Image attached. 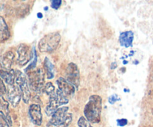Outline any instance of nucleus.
I'll return each mask as SVG.
<instances>
[{"instance_id":"f257e3e1","label":"nucleus","mask_w":153,"mask_h":127,"mask_svg":"<svg viewBox=\"0 0 153 127\" xmlns=\"http://www.w3.org/2000/svg\"><path fill=\"white\" fill-rule=\"evenodd\" d=\"M102 111V98L98 95L90 97L84 110L85 119L89 123H97L100 121Z\"/></svg>"},{"instance_id":"f03ea898","label":"nucleus","mask_w":153,"mask_h":127,"mask_svg":"<svg viewBox=\"0 0 153 127\" xmlns=\"http://www.w3.org/2000/svg\"><path fill=\"white\" fill-rule=\"evenodd\" d=\"M69 108L67 106L58 108L53 114L52 118L48 123V127H68L72 122L73 116L71 113H68Z\"/></svg>"},{"instance_id":"7ed1b4c3","label":"nucleus","mask_w":153,"mask_h":127,"mask_svg":"<svg viewBox=\"0 0 153 127\" xmlns=\"http://www.w3.org/2000/svg\"><path fill=\"white\" fill-rule=\"evenodd\" d=\"M60 41L61 35L59 33H49L40 39L38 43V49L42 52H51L58 47Z\"/></svg>"},{"instance_id":"20e7f679","label":"nucleus","mask_w":153,"mask_h":127,"mask_svg":"<svg viewBox=\"0 0 153 127\" xmlns=\"http://www.w3.org/2000/svg\"><path fill=\"white\" fill-rule=\"evenodd\" d=\"M68 102V98L64 95L58 89L57 91H55V92L49 96V104L45 109L46 114L49 117L52 116L60 105L67 104Z\"/></svg>"},{"instance_id":"39448f33","label":"nucleus","mask_w":153,"mask_h":127,"mask_svg":"<svg viewBox=\"0 0 153 127\" xmlns=\"http://www.w3.org/2000/svg\"><path fill=\"white\" fill-rule=\"evenodd\" d=\"M44 71L42 68L28 72V85L31 90L40 92L44 87Z\"/></svg>"},{"instance_id":"423d86ee","label":"nucleus","mask_w":153,"mask_h":127,"mask_svg":"<svg viewBox=\"0 0 153 127\" xmlns=\"http://www.w3.org/2000/svg\"><path fill=\"white\" fill-rule=\"evenodd\" d=\"M15 85H17L19 88L24 102L28 103L31 94H30L28 81H27L25 75L22 74V72L19 71V70L15 71Z\"/></svg>"},{"instance_id":"0eeeda50","label":"nucleus","mask_w":153,"mask_h":127,"mask_svg":"<svg viewBox=\"0 0 153 127\" xmlns=\"http://www.w3.org/2000/svg\"><path fill=\"white\" fill-rule=\"evenodd\" d=\"M67 79L66 80L78 88L80 82V74L78 66L74 63H70L67 67Z\"/></svg>"},{"instance_id":"6e6552de","label":"nucleus","mask_w":153,"mask_h":127,"mask_svg":"<svg viewBox=\"0 0 153 127\" xmlns=\"http://www.w3.org/2000/svg\"><path fill=\"white\" fill-rule=\"evenodd\" d=\"M7 100L13 107H16L20 102L22 95L19 88L16 85H8L7 89Z\"/></svg>"},{"instance_id":"1a4fd4ad","label":"nucleus","mask_w":153,"mask_h":127,"mask_svg":"<svg viewBox=\"0 0 153 127\" xmlns=\"http://www.w3.org/2000/svg\"><path fill=\"white\" fill-rule=\"evenodd\" d=\"M28 114H29L31 120L34 125L40 126L43 121V115L41 112V108L38 104H32L30 105L28 109Z\"/></svg>"},{"instance_id":"9d476101","label":"nucleus","mask_w":153,"mask_h":127,"mask_svg":"<svg viewBox=\"0 0 153 127\" xmlns=\"http://www.w3.org/2000/svg\"><path fill=\"white\" fill-rule=\"evenodd\" d=\"M18 63L20 66H24L29 61L31 58V51L26 44H20L17 49Z\"/></svg>"},{"instance_id":"9b49d317","label":"nucleus","mask_w":153,"mask_h":127,"mask_svg":"<svg viewBox=\"0 0 153 127\" xmlns=\"http://www.w3.org/2000/svg\"><path fill=\"white\" fill-rule=\"evenodd\" d=\"M56 83L58 87V90L67 98L68 97H71L74 94L75 91H76V88L73 85L69 83L64 78H59L56 81Z\"/></svg>"},{"instance_id":"f8f14e48","label":"nucleus","mask_w":153,"mask_h":127,"mask_svg":"<svg viewBox=\"0 0 153 127\" xmlns=\"http://www.w3.org/2000/svg\"><path fill=\"white\" fill-rule=\"evenodd\" d=\"M13 60L14 53L11 51H7L0 58V65L4 70H11Z\"/></svg>"},{"instance_id":"ddd939ff","label":"nucleus","mask_w":153,"mask_h":127,"mask_svg":"<svg viewBox=\"0 0 153 127\" xmlns=\"http://www.w3.org/2000/svg\"><path fill=\"white\" fill-rule=\"evenodd\" d=\"M134 40V33L131 31H126L122 32L119 37L120 43L124 47H130L132 46Z\"/></svg>"},{"instance_id":"4468645a","label":"nucleus","mask_w":153,"mask_h":127,"mask_svg":"<svg viewBox=\"0 0 153 127\" xmlns=\"http://www.w3.org/2000/svg\"><path fill=\"white\" fill-rule=\"evenodd\" d=\"M0 111H1V113L4 116V119H5L7 124L11 126L12 121L10 116V114H9L8 102L3 98V97H0Z\"/></svg>"},{"instance_id":"2eb2a0df","label":"nucleus","mask_w":153,"mask_h":127,"mask_svg":"<svg viewBox=\"0 0 153 127\" xmlns=\"http://www.w3.org/2000/svg\"><path fill=\"white\" fill-rule=\"evenodd\" d=\"M0 78L8 85L15 84V70H0Z\"/></svg>"},{"instance_id":"dca6fc26","label":"nucleus","mask_w":153,"mask_h":127,"mask_svg":"<svg viewBox=\"0 0 153 127\" xmlns=\"http://www.w3.org/2000/svg\"><path fill=\"white\" fill-rule=\"evenodd\" d=\"M10 37V31L4 18L0 16V43L7 40Z\"/></svg>"},{"instance_id":"f3484780","label":"nucleus","mask_w":153,"mask_h":127,"mask_svg":"<svg viewBox=\"0 0 153 127\" xmlns=\"http://www.w3.org/2000/svg\"><path fill=\"white\" fill-rule=\"evenodd\" d=\"M43 64H44V68L46 72V77L49 79H52L55 76V68H54L53 64L48 58H45Z\"/></svg>"},{"instance_id":"a211bd4d","label":"nucleus","mask_w":153,"mask_h":127,"mask_svg":"<svg viewBox=\"0 0 153 127\" xmlns=\"http://www.w3.org/2000/svg\"><path fill=\"white\" fill-rule=\"evenodd\" d=\"M43 91H44V92L47 94V95L50 96L52 93L55 92V87H54V85H52L51 82H48V83H46V85L43 87Z\"/></svg>"},{"instance_id":"6ab92c4d","label":"nucleus","mask_w":153,"mask_h":127,"mask_svg":"<svg viewBox=\"0 0 153 127\" xmlns=\"http://www.w3.org/2000/svg\"><path fill=\"white\" fill-rule=\"evenodd\" d=\"M78 125L79 127H92L91 123L84 117H81L79 118V121H78Z\"/></svg>"},{"instance_id":"aec40b11","label":"nucleus","mask_w":153,"mask_h":127,"mask_svg":"<svg viewBox=\"0 0 153 127\" xmlns=\"http://www.w3.org/2000/svg\"><path fill=\"white\" fill-rule=\"evenodd\" d=\"M6 93H7V88H6L2 79L0 78V97H3Z\"/></svg>"},{"instance_id":"412c9836","label":"nucleus","mask_w":153,"mask_h":127,"mask_svg":"<svg viewBox=\"0 0 153 127\" xmlns=\"http://www.w3.org/2000/svg\"><path fill=\"white\" fill-rule=\"evenodd\" d=\"M51 7H52L55 10H57V9L59 8L61 5V3H62V1L61 0H53V1H51Z\"/></svg>"},{"instance_id":"4be33fe9","label":"nucleus","mask_w":153,"mask_h":127,"mask_svg":"<svg viewBox=\"0 0 153 127\" xmlns=\"http://www.w3.org/2000/svg\"><path fill=\"white\" fill-rule=\"evenodd\" d=\"M118 100H120V98L117 95H116V94H113V95H111L108 98V101L111 104H114V103L116 102L117 101H118Z\"/></svg>"},{"instance_id":"5701e85b","label":"nucleus","mask_w":153,"mask_h":127,"mask_svg":"<svg viewBox=\"0 0 153 127\" xmlns=\"http://www.w3.org/2000/svg\"><path fill=\"white\" fill-rule=\"evenodd\" d=\"M128 123V120H127L126 119H119L117 120V125L119 126H126V124Z\"/></svg>"},{"instance_id":"b1692460","label":"nucleus","mask_w":153,"mask_h":127,"mask_svg":"<svg viewBox=\"0 0 153 127\" xmlns=\"http://www.w3.org/2000/svg\"><path fill=\"white\" fill-rule=\"evenodd\" d=\"M37 15H38V17L39 18H41L42 17V13H38V14H37Z\"/></svg>"}]
</instances>
